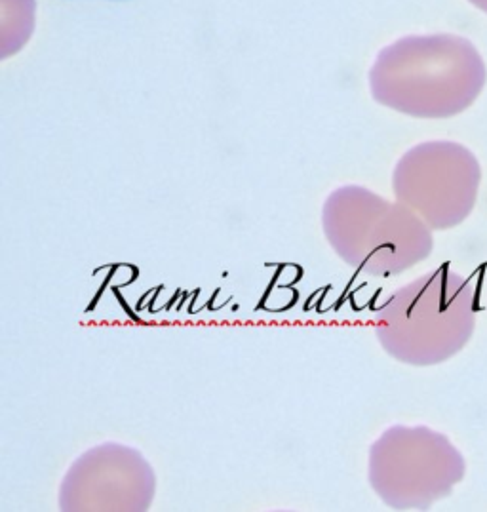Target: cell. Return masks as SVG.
<instances>
[{
	"label": "cell",
	"instance_id": "obj_1",
	"mask_svg": "<svg viewBox=\"0 0 487 512\" xmlns=\"http://www.w3.org/2000/svg\"><path fill=\"white\" fill-rule=\"evenodd\" d=\"M487 65L459 35H410L385 46L370 69L373 99L413 119H453L484 92Z\"/></svg>",
	"mask_w": 487,
	"mask_h": 512
},
{
	"label": "cell",
	"instance_id": "obj_2",
	"mask_svg": "<svg viewBox=\"0 0 487 512\" xmlns=\"http://www.w3.org/2000/svg\"><path fill=\"white\" fill-rule=\"evenodd\" d=\"M476 328V292L465 276L438 267L398 288L375 318L385 353L408 366L448 362L468 345Z\"/></svg>",
	"mask_w": 487,
	"mask_h": 512
},
{
	"label": "cell",
	"instance_id": "obj_3",
	"mask_svg": "<svg viewBox=\"0 0 487 512\" xmlns=\"http://www.w3.org/2000/svg\"><path fill=\"white\" fill-rule=\"evenodd\" d=\"M322 229L333 252L366 275H402L434 250L432 229L400 200L362 185L330 193L322 208Z\"/></svg>",
	"mask_w": 487,
	"mask_h": 512
},
{
	"label": "cell",
	"instance_id": "obj_4",
	"mask_svg": "<svg viewBox=\"0 0 487 512\" xmlns=\"http://www.w3.org/2000/svg\"><path fill=\"white\" fill-rule=\"evenodd\" d=\"M465 474L463 453L425 425H394L371 444L370 486L392 511H429Z\"/></svg>",
	"mask_w": 487,
	"mask_h": 512
},
{
	"label": "cell",
	"instance_id": "obj_5",
	"mask_svg": "<svg viewBox=\"0 0 487 512\" xmlns=\"http://www.w3.org/2000/svg\"><path fill=\"white\" fill-rule=\"evenodd\" d=\"M482 168L474 153L455 141H425L398 160L392 193L423 217L432 231H448L467 219L478 200Z\"/></svg>",
	"mask_w": 487,
	"mask_h": 512
},
{
	"label": "cell",
	"instance_id": "obj_6",
	"mask_svg": "<svg viewBox=\"0 0 487 512\" xmlns=\"http://www.w3.org/2000/svg\"><path fill=\"white\" fill-rule=\"evenodd\" d=\"M156 474L145 455L105 442L78 455L59 486L63 512H145L155 501Z\"/></svg>",
	"mask_w": 487,
	"mask_h": 512
},
{
	"label": "cell",
	"instance_id": "obj_7",
	"mask_svg": "<svg viewBox=\"0 0 487 512\" xmlns=\"http://www.w3.org/2000/svg\"><path fill=\"white\" fill-rule=\"evenodd\" d=\"M468 4H472L476 10H480L482 14L487 16V0H467Z\"/></svg>",
	"mask_w": 487,
	"mask_h": 512
}]
</instances>
